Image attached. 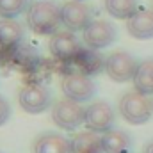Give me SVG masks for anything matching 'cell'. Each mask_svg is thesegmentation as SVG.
Masks as SVG:
<instances>
[{
	"instance_id": "cell-1",
	"label": "cell",
	"mask_w": 153,
	"mask_h": 153,
	"mask_svg": "<svg viewBox=\"0 0 153 153\" xmlns=\"http://www.w3.org/2000/svg\"><path fill=\"white\" fill-rule=\"evenodd\" d=\"M62 23L61 7L53 0H34L27 7V25L41 36H53Z\"/></svg>"
},
{
	"instance_id": "cell-2",
	"label": "cell",
	"mask_w": 153,
	"mask_h": 153,
	"mask_svg": "<svg viewBox=\"0 0 153 153\" xmlns=\"http://www.w3.org/2000/svg\"><path fill=\"white\" fill-rule=\"evenodd\" d=\"M119 114L132 125H144L153 114V100L139 91H128L119 100Z\"/></svg>"
},
{
	"instance_id": "cell-3",
	"label": "cell",
	"mask_w": 153,
	"mask_h": 153,
	"mask_svg": "<svg viewBox=\"0 0 153 153\" xmlns=\"http://www.w3.org/2000/svg\"><path fill=\"white\" fill-rule=\"evenodd\" d=\"M52 119L59 128L73 132L80 125L85 123V109L75 100L64 98V100L55 102L52 109Z\"/></svg>"
},
{
	"instance_id": "cell-4",
	"label": "cell",
	"mask_w": 153,
	"mask_h": 153,
	"mask_svg": "<svg viewBox=\"0 0 153 153\" xmlns=\"http://www.w3.org/2000/svg\"><path fill=\"white\" fill-rule=\"evenodd\" d=\"M139 62L128 52H114L105 61V73L114 82H130L137 73Z\"/></svg>"
},
{
	"instance_id": "cell-5",
	"label": "cell",
	"mask_w": 153,
	"mask_h": 153,
	"mask_svg": "<svg viewBox=\"0 0 153 153\" xmlns=\"http://www.w3.org/2000/svg\"><path fill=\"white\" fill-rule=\"evenodd\" d=\"M61 89L66 98L75 100L78 103L91 100L96 93L93 78L84 73H66L61 80Z\"/></svg>"
},
{
	"instance_id": "cell-6",
	"label": "cell",
	"mask_w": 153,
	"mask_h": 153,
	"mask_svg": "<svg viewBox=\"0 0 153 153\" xmlns=\"http://www.w3.org/2000/svg\"><path fill=\"white\" fill-rule=\"evenodd\" d=\"M18 103L29 114H41L50 107L52 96H50V91L45 85H41V84H27V85H23L20 89Z\"/></svg>"
},
{
	"instance_id": "cell-7",
	"label": "cell",
	"mask_w": 153,
	"mask_h": 153,
	"mask_svg": "<svg viewBox=\"0 0 153 153\" xmlns=\"http://www.w3.org/2000/svg\"><path fill=\"white\" fill-rule=\"evenodd\" d=\"M61 18H62V25L66 27V30H71V32L82 30L84 32L87 29V25L93 22V9L85 2L70 0V2L62 4Z\"/></svg>"
},
{
	"instance_id": "cell-8",
	"label": "cell",
	"mask_w": 153,
	"mask_h": 153,
	"mask_svg": "<svg viewBox=\"0 0 153 153\" xmlns=\"http://www.w3.org/2000/svg\"><path fill=\"white\" fill-rule=\"evenodd\" d=\"M82 50L84 48H82L80 41L75 36V32H71V30H57L50 38V53L62 62L73 61L75 57L80 55Z\"/></svg>"
},
{
	"instance_id": "cell-9",
	"label": "cell",
	"mask_w": 153,
	"mask_h": 153,
	"mask_svg": "<svg viewBox=\"0 0 153 153\" xmlns=\"http://www.w3.org/2000/svg\"><path fill=\"white\" fill-rule=\"evenodd\" d=\"M116 41V27L107 20H93L84 30V43L87 48L102 50Z\"/></svg>"
},
{
	"instance_id": "cell-10",
	"label": "cell",
	"mask_w": 153,
	"mask_h": 153,
	"mask_svg": "<svg viewBox=\"0 0 153 153\" xmlns=\"http://www.w3.org/2000/svg\"><path fill=\"white\" fill-rule=\"evenodd\" d=\"M87 130L96 134H105L114 126V111L105 102H94L85 107V123Z\"/></svg>"
},
{
	"instance_id": "cell-11",
	"label": "cell",
	"mask_w": 153,
	"mask_h": 153,
	"mask_svg": "<svg viewBox=\"0 0 153 153\" xmlns=\"http://www.w3.org/2000/svg\"><path fill=\"white\" fill-rule=\"evenodd\" d=\"M105 61L107 59H103L102 53H98L93 48H87V50H82L78 57L68 62L71 68L66 73H84L89 76L98 75L102 70H105Z\"/></svg>"
},
{
	"instance_id": "cell-12",
	"label": "cell",
	"mask_w": 153,
	"mask_h": 153,
	"mask_svg": "<svg viewBox=\"0 0 153 153\" xmlns=\"http://www.w3.org/2000/svg\"><path fill=\"white\" fill-rule=\"evenodd\" d=\"M23 39V27L16 20L2 18L0 20V55L11 53L18 48Z\"/></svg>"
},
{
	"instance_id": "cell-13",
	"label": "cell",
	"mask_w": 153,
	"mask_h": 153,
	"mask_svg": "<svg viewBox=\"0 0 153 153\" xmlns=\"http://www.w3.org/2000/svg\"><path fill=\"white\" fill-rule=\"evenodd\" d=\"M126 30L135 39L153 38V11L141 9L130 20H126Z\"/></svg>"
},
{
	"instance_id": "cell-14",
	"label": "cell",
	"mask_w": 153,
	"mask_h": 153,
	"mask_svg": "<svg viewBox=\"0 0 153 153\" xmlns=\"http://www.w3.org/2000/svg\"><path fill=\"white\" fill-rule=\"evenodd\" d=\"M34 153H73L71 144L66 137L55 132H48L38 137L34 144Z\"/></svg>"
},
{
	"instance_id": "cell-15",
	"label": "cell",
	"mask_w": 153,
	"mask_h": 153,
	"mask_svg": "<svg viewBox=\"0 0 153 153\" xmlns=\"http://www.w3.org/2000/svg\"><path fill=\"white\" fill-rule=\"evenodd\" d=\"M70 144H71L73 153H103L102 137L96 132H91V130L75 134L70 139Z\"/></svg>"
},
{
	"instance_id": "cell-16",
	"label": "cell",
	"mask_w": 153,
	"mask_h": 153,
	"mask_svg": "<svg viewBox=\"0 0 153 153\" xmlns=\"http://www.w3.org/2000/svg\"><path fill=\"white\" fill-rule=\"evenodd\" d=\"M103 153H130L132 139L123 130H109L102 135Z\"/></svg>"
},
{
	"instance_id": "cell-17",
	"label": "cell",
	"mask_w": 153,
	"mask_h": 153,
	"mask_svg": "<svg viewBox=\"0 0 153 153\" xmlns=\"http://www.w3.org/2000/svg\"><path fill=\"white\" fill-rule=\"evenodd\" d=\"M134 89L150 96L153 94V59H146L139 62L137 73L134 76Z\"/></svg>"
},
{
	"instance_id": "cell-18",
	"label": "cell",
	"mask_w": 153,
	"mask_h": 153,
	"mask_svg": "<svg viewBox=\"0 0 153 153\" xmlns=\"http://www.w3.org/2000/svg\"><path fill=\"white\" fill-rule=\"evenodd\" d=\"M105 11L117 20H130L139 9L135 0H103Z\"/></svg>"
},
{
	"instance_id": "cell-19",
	"label": "cell",
	"mask_w": 153,
	"mask_h": 153,
	"mask_svg": "<svg viewBox=\"0 0 153 153\" xmlns=\"http://www.w3.org/2000/svg\"><path fill=\"white\" fill-rule=\"evenodd\" d=\"M29 7V0H0V18L14 20Z\"/></svg>"
},
{
	"instance_id": "cell-20",
	"label": "cell",
	"mask_w": 153,
	"mask_h": 153,
	"mask_svg": "<svg viewBox=\"0 0 153 153\" xmlns=\"http://www.w3.org/2000/svg\"><path fill=\"white\" fill-rule=\"evenodd\" d=\"M9 117H11V107H9V103L0 96V126L5 125Z\"/></svg>"
},
{
	"instance_id": "cell-21",
	"label": "cell",
	"mask_w": 153,
	"mask_h": 153,
	"mask_svg": "<svg viewBox=\"0 0 153 153\" xmlns=\"http://www.w3.org/2000/svg\"><path fill=\"white\" fill-rule=\"evenodd\" d=\"M144 153H153V143H150V144L146 146V150H144Z\"/></svg>"
},
{
	"instance_id": "cell-22",
	"label": "cell",
	"mask_w": 153,
	"mask_h": 153,
	"mask_svg": "<svg viewBox=\"0 0 153 153\" xmlns=\"http://www.w3.org/2000/svg\"><path fill=\"white\" fill-rule=\"evenodd\" d=\"M78 2H84V0H78Z\"/></svg>"
}]
</instances>
